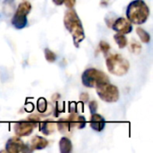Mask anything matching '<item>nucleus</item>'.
Returning <instances> with one entry per match:
<instances>
[{
  "label": "nucleus",
  "mask_w": 153,
  "mask_h": 153,
  "mask_svg": "<svg viewBox=\"0 0 153 153\" xmlns=\"http://www.w3.org/2000/svg\"><path fill=\"white\" fill-rule=\"evenodd\" d=\"M64 25L73 37L74 45L76 48H79L81 42L85 39V33L82 21L74 8H69L65 11L64 15Z\"/></svg>",
  "instance_id": "1"
},
{
  "label": "nucleus",
  "mask_w": 153,
  "mask_h": 153,
  "mask_svg": "<svg viewBox=\"0 0 153 153\" xmlns=\"http://www.w3.org/2000/svg\"><path fill=\"white\" fill-rule=\"evenodd\" d=\"M126 19L135 25L144 24L150 17V8L143 0H134L126 7Z\"/></svg>",
  "instance_id": "2"
},
{
  "label": "nucleus",
  "mask_w": 153,
  "mask_h": 153,
  "mask_svg": "<svg viewBox=\"0 0 153 153\" xmlns=\"http://www.w3.org/2000/svg\"><path fill=\"white\" fill-rule=\"evenodd\" d=\"M106 65L111 74L118 77L126 75L130 69L128 60L120 54H110L106 58Z\"/></svg>",
  "instance_id": "3"
},
{
  "label": "nucleus",
  "mask_w": 153,
  "mask_h": 153,
  "mask_svg": "<svg viewBox=\"0 0 153 153\" xmlns=\"http://www.w3.org/2000/svg\"><path fill=\"white\" fill-rule=\"evenodd\" d=\"M109 82L108 76L96 68H88L82 74V83L86 88H95L98 85Z\"/></svg>",
  "instance_id": "4"
},
{
  "label": "nucleus",
  "mask_w": 153,
  "mask_h": 153,
  "mask_svg": "<svg viewBox=\"0 0 153 153\" xmlns=\"http://www.w3.org/2000/svg\"><path fill=\"white\" fill-rule=\"evenodd\" d=\"M31 8H32L31 4L28 1H24L19 4L11 20V23L15 29L22 30L27 26L28 24L27 16L30 13Z\"/></svg>",
  "instance_id": "5"
},
{
  "label": "nucleus",
  "mask_w": 153,
  "mask_h": 153,
  "mask_svg": "<svg viewBox=\"0 0 153 153\" xmlns=\"http://www.w3.org/2000/svg\"><path fill=\"white\" fill-rule=\"evenodd\" d=\"M95 88H96V92L101 100L107 103H115L118 101L120 93L118 88L116 85L108 82L101 83Z\"/></svg>",
  "instance_id": "6"
},
{
  "label": "nucleus",
  "mask_w": 153,
  "mask_h": 153,
  "mask_svg": "<svg viewBox=\"0 0 153 153\" xmlns=\"http://www.w3.org/2000/svg\"><path fill=\"white\" fill-rule=\"evenodd\" d=\"M5 152L9 153L30 152V146L24 143V142L19 136H13L7 140L5 143Z\"/></svg>",
  "instance_id": "7"
},
{
  "label": "nucleus",
  "mask_w": 153,
  "mask_h": 153,
  "mask_svg": "<svg viewBox=\"0 0 153 153\" xmlns=\"http://www.w3.org/2000/svg\"><path fill=\"white\" fill-rule=\"evenodd\" d=\"M38 126V125L29 121L28 119L25 121H18L13 126V131L16 136L19 137H26L32 134L33 130Z\"/></svg>",
  "instance_id": "8"
},
{
  "label": "nucleus",
  "mask_w": 153,
  "mask_h": 153,
  "mask_svg": "<svg viewBox=\"0 0 153 153\" xmlns=\"http://www.w3.org/2000/svg\"><path fill=\"white\" fill-rule=\"evenodd\" d=\"M111 28L117 33L127 35L132 32L133 24L126 17H118L112 22Z\"/></svg>",
  "instance_id": "9"
},
{
  "label": "nucleus",
  "mask_w": 153,
  "mask_h": 153,
  "mask_svg": "<svg viewBox=\"0 0 153 153\" xmlns=\"http://www.w3.org/2000/svg\"><path fill=\"white\" fill-rule=\"evenodd\" d=\"M67 120L70 125L71 130L77 128V129H83L86 126V118L83 116L79 115L77 112L70 113L69 117H67Z\"/></svg>",
  "instance_id": "10"
},
{
  "label": "nucleus",
  "mask_w": 153,
  "mask_h": 153,
  "mask_svg": "<svg viewBox=\"0 0 153 153\" xmlns=\"http://www.w3.org/2000/svg\"><path fill=\"white\" fill-rule=\"evenodd\" d=\"M89 125L92 130L100 133L104 130L106 126V120L101 115L98 113H94V114H91V118L89 120Z\"/></svg>",
  "instance_id": "11"
},
{
  "label": "nucleus",
  "mask_w": 153,
  "mask_h": 153,
  "mask_svg": "<svg viewBox=\"0 0 153 153\" xmlns=\"http://www.w3.org/2000/svg\"><path fill=\"white\" fill-rule=\"evenodd\" d=\"M39 129L42 134L48 136L52 134L56 129V124L53 120H49V119L41 120L39 124Z\"/></svg>",
  "instance_id": "12"
},
{
  "label": "nucleus",
  "mask_w": 153,
  "mask_h": 153,
  "mask_svg": "<svg viewBox=\"0 0 153 153\" xmlns=\"http://www.w3.org/2000/svg\"><path fill=\"white\" fill-rule=\"evenodd\" d=\"M48 141L39 135H35L32 137L31 141H30V149L31 152L34 151H40L43 150L45 148H47L48 146Z\"/></svg>",
  "instance_id": "13"
},
{
  "label": "nucleus",
  "mask_w": 153,
  "mask_h": 153,
  "mask_svg": "<svg viewBox=\"0 0 153 153\" xmlns=\"http://www.w3.org/2000/svg\"><path fill=\"white\" fill-rule=\"evenodd\" d=\"M59 151L61 153H70L73 151V143L68 137H62L59 141Z\"/></svg>",
  "instance_id": "14"
},
{
  "label": "nucleus",
  "mask_w": 153,
  "mask_h": 153,
  "mask_svg": "<svg viewBox=\"0 0 153 153\" xmlns=\"http://www.w3.org/2000/svg\"><path fill=\"white\" fill-rule=\"evenodd\" d=\"M56 129L62 134H67L72 131L67 118H60L57 120V122H56Z\"/></svg>",
  "instance_id": "15"
},
{
  "label": "nucleus",
  "mask_w": 153,
  "mask_h": 153,
  "mask_svg": "<svg viewBox=\"0 0 153 153\" xmlns=\"http://www.w3.org/2000/svg\"><path fill=\"white\" fill-rule=\"evenodd\" d=\"M114 39H115L116 43L117 44L118 48H121V49L125 48L127 46V44H128V39H127V38L126 37L125 34L116 33L114 35Z\"/></svg>",
  "instance_id": "16"
},
{
  "label": "nucleus",
  "mask_w": 153,
  "mask_h": 153,
  "mask_svg": "<svg viewBox=\"0 0 153 153\" xmlns=\"http://www.w3.org/2000/svg\"><path fill=\"white\" fill-rule=\"evenodd\" d=\"M136 33L139 36V38H140V39H141V41L143 43H145V44L150 43V41H151V35H150V33L147 30H145L142 27H138L136 29Z\"/></svg>",
  "instance_id": "17"
},
{
  "label": "nucleus",
  "mask_w": 153,
  "mask_h": 153,
  "mask_svg": "<svg viewBox=\"0 0 153 153\" xmlns=\"http://www.w3.org/2000/svg\"><path fill=\"white\" fill-rule=\"evenodd\" d=\"M48 109V101L44 98H39L37 101V110L39 114L46 113Z\"/></svg>",
  "instance_id": "18"
},
{
  "label": "nucleus",
  "mask_w": 153,
  "mask_h": 153,
  "mask_svg": "<svg viewBox=\"0 0 153 153\" xmlns=\"http://www.w3.org/2000/svg\"><path fill=\"white\" fill-rule=\"evenodd\" d=\"M44 56H45L46 60L48 63H55L56 60V55L55 54V52H53L48 48H46L44 49Z\"/></svg>",
  "instance_id": "19"
},
{
  "label": "nucleus",
  "mask_w": 153,
  "mask_h": 153,
  "mask_svg": "<svg viewBox=\"0 0 153 153\" xmlns=\"http://www.w3.org/2000/svg\"><path fill=\"white\" fill-rule=\"evenodd\" d=\"M129 48H130V51H132L134 54L138 55V54H140L141 51H142V45H141L138 41H136V40L134 39V40L130 43Z\"/></svg>",
  "instance_id": "20"
},
{
  "label": "nucleus",
  "mask_w": 153,
  "mask_h": 153,
  "mask_svg": "<svg viewBox=\"0 0 153 153\" xmlns=\"http://www.w3.org/2000/svg\"><path fill=\"white\" fill-rule=\"evenodd\" d=\"M99 48H100V51H101L104 55H106V56L109 53L110 48H110V45H109L107 41H105V40H101V41L100 42Z\"/></svg>",
  "instance_id": "21"
},
{
  "label": "nucleus",
  "mask_w": 153,
  "mask_h": 153,
  "mask_svg": "<svg viewBox=\"0 0 153 153\" xmlns=\"http://www.w3.org/2000/svg\"><path fill=\"white\" fill-rule=\"evenodd\" d=\"M27 119H28L29 121H30V122H32V123H34V124H36V125L39 126V122L42 120V117H41L40 115L32 114V115H30V116L28 117Z\"/></svg>",
  "instance_id": "22"
},
{
  "label": "nucleus",
  "mask_w": 153,
  "mask_h": 153,
  "mask_svg": "<svg viewBox=\"0 0 153 153\" xmlns=\"http://www.w3.org/2000/svg\"><path fill=\"white\" fill-rule=\"evenodd\" d=\"M89 102V101H88ZM89 105V109H90V112L91 114H94V113H97V110H98V108H99V104L96 100H91L88 103Z\"/></svg>",
  "instance_id": "23"
},
{
  "label": "nucleus",
  "mask_w": 153,
  "mask_h": 153,
  "mask_svg": "<svg viewBox=\"0 0 153 153\" xmlns=\"http://www.w3.org/2000/svg\"><path fill=\"white\" fill-rule=\"evenodd\" d=\"M76 4V0H64L63 4L65 5L66 8H74Z\"/></svg>",
  "instance_id": "24"
},
{
  "label": "nucleus",
  "mask_w": 153,
  "mask_h": 153,
  "mask_svg": "<svg viewBox=\"0 0 153 153\" xmlns=\"http://www.w3.org/2000/svg\"><path fill=\"white\" fill-rule=\"evenodd\" d=\"M89 99H90V96H89V94H88L87 92H82V93L80 95V100H81L82 102L86 103V102L89 101Z\"/></svg>",
  "instance_id": "25"
},
{
  "label": "nucleus",
  "mask_w": 153,
  "mask_h": 153,
  "mask_svg": "<svg viewBox=\"0 0 153 153\" xmlns=\"http://www.w3.org/2000/svg\"><path fill=\"white\" fill-rule=\"evenodd\" d=\"M68 109H69V112H70V113L77 112V107H76L75 102H71V103L69 104Z\"/></svg>",
  "instance_id": "26"
},
{
  "label": "nucleus",
  "mask_w": 153,
  "mask_h": 153,
  "mask_svg": "<svg viewBox=\"0 0 153 153\" xmlns=\"http://www.w3.org/2000/svg\"><path fill=\"white\" fill-rule=\"evenodd\" d=\"M60 98H61V95H60L59 93H55V94L52 96V100H53V101H57Z\"/></svg>",
  "instance_id": "27"
},
{
  "label": "nucleus",
  "mask_w": 153,
  "mask_h": 153,
  "mask_svg": "<svg viewBox=\"0 0 153 153\" xmlns=\"http://www.w3.org/2000/svg\"><path fill=\"white\" fill-rule=\"evenodd\" d=\"M52 2L56 4V5H62L64 3V0H52Z\"/></svg>",
  "instance_id": "28"
}]
</instances>
